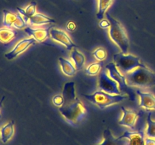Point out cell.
Instances as JSON below:
<instances>
[{"mask_svg": "<svg viewBox=\"0 0 155 145\" xmlns=\"http://www.w3.org/2000/svg\"><path fill=\"white\" fill-rule=\"evenodd\" d=\"M64 103L58 107V110L65 120L72 125H77L83 120L86 115L84 105L76 95L75 83L68 82L64 85L62 91Z\"/></svg>", "mask_w": 155, "mask_h": 145, "instance_id": "6da1fadb", "label": "cell"}, {"mask_svg": "<svg viewBox=\"0 0 155 145\" xmlns=\"http://www.w3.org/2000/svg\"><path fill=\"white\" fill-rule=\"evenodd\" d=\"M125 77L129 87L148 89L155 86V72L145 64L125 74Z\"/></svg>", "mask_w": 155, "mask_h": 145, "instance_id": "7a4b0ae2", "label": "cell"}, {"mask_svg": "<svg viewBox=\"0 0 155 145\" xmlns=\"http://www.w3.org/2000/svg\"><path fill=\"white\" fill-rule=\"evenodd\" d=\"M106 17L110 23V27L108 30L110 39L120 49L121 52L127 54L128 52L130 42L125 28L120 22L114 18L109 13H106Z\"/></svg>", "mask_w": 155, "mask_h": 145, "instance_id": "3957f363", "label": "cell"}, {"mask_svg": "<svg viewBox=\"0 0 155 145\" xmlns=\"http://www.w3.org/2000/svg\"><path fill=\"white\" fill-rule=\"evenodd\" d=\"M83 96L89 102L97 106L101 110H104L107 107L120 103L128 98L125 95H110L100 90L96 91L92 95H83Z\"/></svg>", "mask_w": 155, "mask_h": 145, "instance_id": "277c9868", "label": "cell"}, {"mask_svg": "<svg viewBox=\"0 0 155 145\" xmlns=\"http://www.w3.org/2000/svg\"><path fill=\"white\" fill-rule=\"evenodd\" d=\"M114 63L122 74L128 73L139 66H143L140 58L132 54L117 53L113 56Z\"/></svg>", "mask_w": 155, "mask_h": 145, "instance_id": "5b68a950", "label": "cell"}, {"mask_svg": "<svg viewBox=\"0 0 155 145\" xmlns=\"http://www.w3.org/2000/svg\"><path fill=\"white\" fill-rule=\"evenodd\" d=\"M98 90L103 91L110 95H120L121 93L117 82L109 76L106 69H104L98 77Z\"/></svg>", "mask_w": 155, "mask_h": 145, "instance_id": "8992f818", "label": "cell"}, {"mask_svg": "<svg viewBox=\"0 0 155 145\" xmlns=\"http://www.w3.org/2000/svg\"><path fill=\"white\" fill-rule=\"evenodd\" d=\"M49 33L50 37L53 41L59 44H61L69 51H71L74 48H77V45L74 44L69 35L64 30L52 28L49 31Z\"/></svg>", "mask_w": 155, "mask_h": 145, "instance_id": "52a82bcc", "label": "cell"}, {"mask_svg": "<svg viewBox=\"0 0 155 145\" xmlns=\"http://www.w3.org/2000/svg\"><path fill=\"white\" fill-rule=\"evenodd\" d=\"M36 42H37L33 38H27V39H22V40L19 41L9 52L6 53L5 54V57L8 60H13L21 54L24 53L30 46L35 45Z\"/></svg>", "mask_w": 155, "mask_h": 145, "instance_id": "ba28073f", "label": "cell"}, {"mask_svg": "<svg viewBox=\"0 0 155 145\" xmlns=\"http://www.w3.org/2000/svg\"><path fill=\"white\" fill-rule=\"evenodd\" d=\"M3 24L8 28L13 27L16 29H23L27 25L21 15L8 10H3Z\"/></svg>", "mask_w": 155, "mask_h": 145, "instance_id": "9c48e42d", "label": "cell"}, {"mask_svg": "<svg viewBox=\"0 0 155 145\" xmlns=\"http://www.w3.org/2000/svg\"><path fill=\"white\" fill-rule=\"evenodd\" d=\"M105 69L107 70L109 76L117 82L121 92H127L129 86L127 84L125 75L120 72L118 68L117 67L116 64L114 63H109L105 66Z\"/></svg>", "mask_w": 155, "mask_h": 145, "instance_id": "30bf717a", "label": "cell"}, {"mask_svg": "<svg viewBox=\"0 0 155 145\" xmlns=\"http://www.w3.org/2000/svg\"><path fill=\"white\" fill-rule=\"evenodd\" d=\"M121 110H122V116L119 121V125L133 129L139 116V113L133 110H128L124 107H121Z\"/></svg>", "mask_w": 155, "mask_h": 145, "instance_id": "8fae6325", "label": "cell"}, {"mask_svg": "<svg viewBox=\"0 0 155 145\" xmlns=\"http://www.w3.org/2000/svg\"><path fill=\"white\" fill-rule=\"evenodd\" d=\"M126 139V145H145V131L141 129L139 131H126L122 135Z\"/></svg>", "mask_w": 155, "mask_h": 145, "instance_id": "7c38bea8", "label": "cell"}, {"mask_svg": "<svg viewBox=\"0 0 155 145\" xmlns=\"http://www.w3.org/2000/svg\"><path fill=\"white\" fill-rule=\"evenodd\" d=\"M136 93L139 98V107L146 110H155V96L151 92L139 89Z\"/></svg>", "mask_w": 155, "mask_h": 145, "instance_id": "4fadbf2b", "label": "cell"}, {"mask_svg": "<svg viewBox=\"0 0 155 145\" xmlns=\"http://www.w3.org/2000/svg\"><path fill=\"white\" fill-rule=\"evenodd\" d=\"M127 140L122 137H114L110 129L107 128L103 132L102 140L99 144L97 145H126Z\"/></svg>", "mask_w": 155, "mask_h": 145, "instance_id": "5bb4252c", "label": "cell"}, {"mask_svg": "<svg viewBox=\"0 0 155 145\" xmlns=\"http://www.w3.org/2000/svg\"><path fill=\"white\" fill-rule=\"evenodd\" d=\"M24 32L28 36H32V38H33L37 42H43L50 36L48 30L43 28H33L27 27L24 29Z\"/></svg>", "mask_w": 155, "mask_h": 145, "instance_id": "9a60e30c", "label": "cell"}, {"mask_svg": "<svg viewBox=\"0 0 155 145\" xmlns=\"http://www.w3.org/2000/svg\"><path fill=\"white\" fill-rule=\"evenodd\" d=\"M14 134H15V122L11 121L3 125L0 129V136L2 143H5L10 140L13 137Z\"/></svg>", "mask_w": 155, "mask_h": 145, "instance_id": "2e32d148", "label": "cell"}, {"mask_svg": "<svg viewBox=\"0 0 155 145\" xmlns=\"http://www.w3.org/2000/svg\"><path fill=\"white\" fill-rule=\"evenodd\" d=\"M55 21L52 18L46 16L45 14H42L40 13H36V14L33 15L32 18L29 19L27 24L30 26H40L44 25V24H54Z\"/></svg>", "mask_w": 155, "mask_h": 145, "instance_id": "e0dca14e", "label": "cell"}, {"mask_svg": "<svg viewBox=\"0 0 155 145\" xmlns=\"http://www.w3.org/2000/svg\"><path fill=\"white\" fill-rule=\"evenodd\" d=\"M36 5L37 3L36 2H32L24 8H17L19 14L22 17L27 24L28 23L29 19L36 14Z\"/></svg>", "mask_w": 155, "mask_h": 145, "instance_id": "ac0fdd59", "label": "cell"}, {"mask_svg": "<svg viewBox=\"0 0 155 145\" xmlns=\"http://www.w3.org/2000/svg\"><path fill=\"white\" fill-rule=\"evenodd\" d=\"M59 63H60L61 69L64 75L68 76H74L77 72V68L75 67L74 64H73L71 60L65 59L64 57H60L58 58Z\"/></svg>", "mask_w": 155, "mask_h": 145, "instance_id": "d6986e66", "label": "cell"}, {"mask_svg": "<svg viewBox=\"0 0 155 145\" xmlns=\"http://www.w3.org/2000/svg\"><path fill=\"white\" fill-rule=\"evenodd\" d=\"M70 57L77 70H80L83 69L85 61H86V58L83 53L80 52L77 48H74L71 50Z\"/></svg>", "mask_w": 155, "mask_h": 145, "instance_id": "ffe728a7", "label": "cell"}, {"mask_svg": "<svg viewBox=\"0 0 155 145\" xmlns=\"http://www.w3.org/2000/svg\"><path fill=\"white\" fill-rule=\"evenodd\" d=\"M18 32L8 27H1L0 28V42L8 43L12 42L16 37Z\"/></svg>", "mask_w": 155, "mask_h": 145, "instance_id": "44dd1931", "label": "cell"}, {"mask_svg": "<svg viewBox=\"0 0 155 145\" xmlns=\"http://www.w3.org/2000/svg\"><path fill=\"white\" fill-rule=\"evenodd\" d=\"M114 0H98V10L96 13V18L98 20L104 19V15L107 13L109 8L113 4Z\"/></svg>", "mask_w": 155, "mask_h": 145, "instance_id": "7402d4cb", "label": "cell"}, {"mask_svg": "<svg viewBox=\"0 0 155 145\" xmlns=\"http://www.w3.org/2000/svg\"><path fill=\"white\" fill-rule=\"evenodd\" d=\"M103 66V62H95V63H92L89 64L87 67L85 69V72L88 76H94L98 75L101 71V67Z\"/></svg>", "mask_w": 155, "mask_h": 145, "instance_id": "603a6c76", "label": "cell"}, {"mask_svg": "<svg viewBox=\"0 0 155 145\" xmlns=\"http://www.w3.org/2000/svg\"><path fill=\"white\" fill-rule=\"evenodd\" d=\"M146 137L155 139V120L151 119V113H149L147 117V127L145 129Z\"/></svg>", "mask_w": 155, "mask_h": 145, "instance_id": "cb8c5ba5", "label": "cell"}, {"mask_svg": "<svg viewBox=\"0 0 155 145\" xmlns=\"http://www.w3.org/2000/svg\"><path fill=\"white\" fill-rule=\"evenodd\" d=\"M93 57L98 61H103L107 57V51L103 48H98L92 53Z\"/></svg>", "mask_w": 155, "mask_h": 145, "instance_id": "d4e9b609", "label": "cell"}, {"mask_svg": "<svg viewBox=\"0 0 155 145\" xmlns=\"http://www.w3.org/2000/svg\"><path fill=\"white\" fill-rule=\"evenodd\" d=\"M52 103L54 106H56V107H62L64 103V100L63 95H54L52 98Z\"/></svg>", "mask_w": 155, "mask_h": 145, "instance_id": "484cf974", "label": "cell"}, {"mask_svg": "<svg viewBox=\"0 0 155 145\" xmlns=\"http://www.w3.org/2000/svg\"><path fill=\"white\" fill-rule=\"evenodd\" d=\"M99 27L102 29H108L110 27V23L109 20L107 19H102L99 22Z\"/></svg>", "mask_w": 155, "mask_h": 145, "instance_id": "4316f807", "label": "cell"}, {"mask_svg": "<svg viewBox=\"0 0 155 145\" xmlns=\"http://www.w3.org/2000/svg\"><path fill=\"white\" fill-rule=\"evenodd\" d=\"M145 145H155V139L151 137H145Z\"/></svg>", "mask_w": 155, "mask_h": 145, "instance_id": "83f0119b", "label": "cell"}, {"mask_svg": "<svg viewBox=\"0 0 155 145\" xmlns=\"http://www.w3.org/2000/svg\"><path fill=\"white\" fill-rule=\"evenodd\" d=\"M75 27H76L75 24H74V23L73 22H69L68 24V25H67V28H68V30H71V31L74 30V29H75Z\"/></svg>", "mask_w": 155, "mask_h": 145, "instance_id": "f1b7e54d", "label": "cell"}, {"mask_svg": "<svg viewBox=\"0 0 155 145\" xmlns=\"http://www.w3.org/2000/svg\"><path fill=\"white\" fill-rule=\"evenodd\" d=\"M3 100H4V97H3V98H2L1 101H0V112H1V109H2V106ZM0 117H1V115H0Z\"/></svg>", "mask_w": 155, "mask_h": 145, "instance_id": "f546056e", "label": "cell"}, {"mask_svg": "<svg viewBox=\"0 0 155 145\" xmlns=\"http://www.w3.org/2000/svg\"><path fill=\"white\" fill-rule=\"evenodd\" d=\"M75 1H79V0H75Z\"/></svg>", "mask_w": 155, "mask_h": 145, "instance_id": "4dcf8cb0", "label": "cell"}]
</instances>
